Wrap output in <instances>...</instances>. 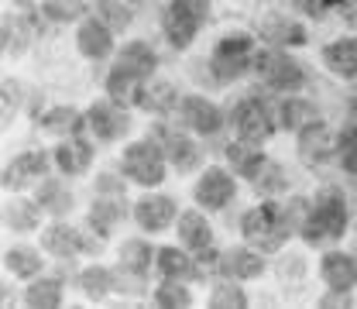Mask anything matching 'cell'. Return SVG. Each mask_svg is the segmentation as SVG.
Here are the masks:
<instances>
[{
    "mask_svg": "<svg viewBox=\"0 0 357 309\" xmlns=\"http://www.w3.org/2000/svg\"><path fill=\"white\" fill-rule=\"evenodd\" d=\"M176 217H178V206L172 196L155 193V196H144V199L134 203V220H137L141 230H148V234H158V230L172 227Z\"/></svg>",
    "mask_w": 357,
    "mask_h": 309,
    "instance_id": "cell-12",
    "label": "cell"
},
{
    "mask_svg": "<svg viewBox=\"0 0 357 309\" xmlns=\"http://www.w3.org/2000/svg\"><path fill=\"white\" fill-rule=\"evenodd\" d=\"M158 251H151V244L144 241V237H131V241H124L121 244V271H128V275H148L151 271V258H155Z\"/></svg>",
    "mask_w": 357,
    "mask_h": 309,
    "instance_id": "cell-29",
    "label": "cell"
},
{
    "mask_svg": "<svg viewBox=\"0 0 357 309\" xmlns=\"http://www.w3.org/2000/svg\"><path fill=\"white\" fill-rule=\"evenodd\" d=\"M42 206H38V199L31 203V199H14V203H7L3 206V227L7 230H17V234H24V230H35L38 220H42Z\"/></svg>",
    "mask_w": 357,
    "mask_h": 309,
    "instance_id": "cell-30",
    "label": "cell"
},
{
    "mask_svg": "<svg viewBox=\"0 0 357 309\" xmlns=\"http://www.w3.org/2000/svg\"><path fill=\"white\" fill-rule=\"evenodd\" d=\"M128 217V203H124V196H100L96 203H93V210H89V227L100 234V237H110L114 234V227Z\"/></svg>",
    "mask_w": 357,
    "mask_h": 309,
    "instance_id": "cell-24",
    "label": "cell"
},
{
    "mask_svg": "<svg viewBox=\"0 0 357 309\" xmlns=\"http://www.w3.org/2000/svg\"><path fill=\"white\" fill-rule=\"evenodd\" d=\"M162 31H165V38H169V42H172V48H178V52H182V48H189V45H192V38L199 35V28L185 24L182 17L169 14V10L162 14Z\"/></svg>",
    "mask_w": 357,
    "mask_h": 309,
    "instance_id": "cell-39",
    "label": "cell"
},
{
    "mask_svg": "<svg viewBox=\"0 0 357 309\" xmlns=\"http://www.w3.org/2000/svg\"><path fill=\"white\" fill-rule=\"evenodd\" d=\"M45 169H48L45 151H24V155H17V158L3 169V189H21V186H28L31 179H42Z\"/></svg>",
    "mask_w": 357,
    "mask_h": 309,
    "instance_id": "cell-21",
    "label": "cell"
},
{
    "mask_svg": "<svg viewBox=\"0 0 357 309\" xmlns=\"http://www.w3.org/2000/svg\"><path fill=\"white\" fill-rule=\"evenodd\" d=\"M230 128L237 131V137L244 141H255V144H265L268 137L275 134V117L258 96H244L230 107Z\"/></svg>",
    "mask_w": 357,
    "mask_h": 309,
    "instance_id": "cell-6",
    "label": "cell"
},
{
    "mask_svg": "<svg viewBox=\"0 0 357 309\" xmlns=\"http://www.w3.org/2000/svg\"><path fill=\"white\" fill-rule=\"evenodd\" d=\"M155 268L162 271V278H182V282H196L203 278V271L196 265V258H189L178 248H158L155 255Z\"/></svg>",
    "mask_w": 357,
    "mask_h": 309,
    "instance_id": "cell-23",
    "label": "cell"
},
{
    "mask_svg": "<svg viewBox=\"0 0 357 309\" xmlns=\"http://www.w3.org/2000/svg\"><path fill=\"white\" fill-rule=\"evenodd\" d=\"M178 244L189 251H203L213 244V227L199 210H185L178 217Z\"/></svg>",
    "mask_w": 357,
    "mask_h": 309,
    "instance_id": "cell-25",
    "label": "cell"
},
{
    "mask_svg": "<svg viewBox=\"0 0 357 309\" xmlns=\"http://www.w3.org/2000/svg\"><path fill=\"white\" fill-rule=\"evenodd\" d=\"M319 306H351V296L333 289V296H323V299H319Z\"/></svg>",
    "mask_w": 357,
    "mask_h": 309,
    "instance_id": "cell-48",
    "label": "cell"
},
{
    "mask_svg": "<svg viewBox=\"0 0 357 309\" xmlns=\"http://www.w3.org/2000/svg\"><path fill=\"white\" fill-rule=\"evenodd\" d=\"M155 303L165 309H185L192 306V292H189V282L182 278H162V285L155 289Z\"/></svg>",
    "mask_w": 357,
    "mask_h": 309,
    "instance_id": "cell-37",
    "label": "cell"
},
{
    "mask_svg": "<svg viewBox=\"0 0 357 309\" xmlns=\"http://www.w3.org/2000/svg\"><path fill=\"white\" fill-rule=\"evenodd\" d=\"M96 189H100V196H124V186L114 176H100L96 179Z\"/></svg>",
    "mask_w": 357,
    "mask_h": 309,
    "instance_id": "cell-47",
    "label": "cell"
},
{
    "mask_svg": "<svg viewBox=\"0 0 357 309\" xmlns=\"http://www.w3.org/2000/svg\"><path fill=\"white\" fill-rule=\"evenodd\" d=\"M192 196H196V203H199L203 210H223V206L237 196V182H234V176H230L227 169L213 165V169H206L203 179L196 182Z\"/></svg>",
    "mask_w": 357,
    "mask_h": 309,
    "instance_id": "cell-9",
    "label": "cell"
},
{
    "mask_svg": "<svg viewBox=\"0 0 357 309\" xmlns=\"http://www.w3.org/2000/svg\"><path fill=\"white\" fill-rule=\"evenodd\" d=\"M3 265L10 268L17 278H38L42 275V255L35 248H10L3 255Z\"/></svg>",
    "mask_w": 357,
    "mask_h": 309,
    "instance_id": "cell-35",
    "label": "cell"
},
{
    "mask_svg": "<svg viewBox=\"0 0 357 309\" xmlns=\"http://www.w3.org/2000/svg\"><path fill=\"white\" fill-rule=\"evenodd\" d=\"M86 121H89V134H93L96 141H121L124 134L131 131L128 107L114 103L110 96H107V100H96V103L89 107Z\"/></svg>",
    "mask_w": 357,
    "mask_h": 309,
    "instance_id": "cell-7",
    "label": "cell"
},
{
    "mask_svg": "<svg viewBox=\"0 0 357 309\" xmlns=\"http://www.w3.org/2000/svg\"><path fill=\"white\" fill-rule=\"evenodd\" d=\"M261 271H265V262H261L258 248H255V251H248V248H230V251L220 255V275L223 278L248 282V278H258Z\"/></svg>",
    "mask_w": 357,
    "mask_h": 309,
    "instance_id": "cell-17",
    "label": "cell"
},
{
    "mask_svg": "<svg viewBox=\"0 0 357 309\" xmlns=\"http://www.w3.org/2000/svg\"><path fill=\"white\" fill-rule=\"evenodd\" d=\"M310 206H312V199H306V196H292V199H289L285 217H289V223H292V230H303V223H306V217H310Z\"/></svg>",
    "mask_w": 357,
    "mask_h": 309,
    "instance_id": "cell-44",
    "label": "cell"
},
{
    "mask_svg": "<svg viewBox=\"0 0 357 309\" xmlns=\"http://www.w3.org/2000/svg\"><path fill=\"white\" fill-rule=\"evenodd\" d=\"M42 10L48 21L66 24V21H79V17L86 14V3H83V0H45Z\"/></svg>",
    "mask_w": 357,
    "mask_h": 309,
    "instance_id": "cell-43",
    "label": "cell"
},
{
    "mask_svg": "<svg viewBox=\"0 0 357 309\" xmlns=\"http://www.w3.org/2000/svg\"><path fill=\"white\" fill-rule=\"evenodd\" d=\"M178 110H182L185 128H192L203 137H213V134L223 131V110L213 100H206V96H182Z\"/></svg>",
    "mask_w": 357,
    "mask_h": 309,
    "instance_id": "cell-10",
    "label": "cell"
},
{
    "mask_svg": "<svg viewBox=\"0 0 357 309\" xmlns=\"http://www.w3.org/2000/svg\"><path fill=\"white\" fill-rule=\"evenodd\" d=\"M258 35H261V42L275 45V48H299V45L310 42L306 28L299 21H289V17H265L258 24Z\"/></svg>",
    "mask_w": 357,
    "mask_h": 309,
    "instance_id": "cell-16",
    "label": "cell"
},
{
    "mask_svg": "<svg viewBox=\"0 0 357 309\" xmlns=\"http://www.w3.org/2000/svg\"><path fill=\"white\" fill-rule=\"evenodd\" d=\"M306 14H312V17H326L330 10H337V7H344L347 0H296Z\"/></svg>",
    "mask_w": 357,
    "mask_h": 309,
    "instance_id": "cell-45",
    "label": "cell"
},
{
    "mask_svg": "<svg viewBox=\"0 0 357 309\" xmlns=\"http://www.w3.org/2000/svg\"><path fill=\"white\" fill-rule=\"evenodd\" d=\"M178 93L176 86H169V83H144V93H141V107L148 110V114H172L178 110Z\"/></svg>",
    "mask_w": 357,
    "mask_h": 309,
    "instance_id": "cell-32",
    "label": "cell"
},
{
    "mask_svg": "<svg viewBox=\"0 0 357 309\" xmlns=\"http://www.w3.org/2000/svg\"><path fill=\"white\" fill-rule=\"evenodd\" d=\"M165 148L155 141V137H144V141H134L124 148V158H121V172L124 179H131L134 186H158L165 182Z\"/></svg>",
    "mask_w": 357,
    "mask_h": 309,
    "instance_id": "cell-3",
    "label": "cell"
},
{
    "mask_svg": "<svg viewBox=\"0 0 357 309\" xmlns=\"http://www.w3.org/2000/svg\"><path fill=\"white\" fill-rule=\"evenodd\" d=\"M165 10L182 17V21L192 24V28H203V21L210 17V0H169Z\"/></svg>",
    "mask_w": 357,
    "mask_h": 309,
    "instance_id": "cell-41",
    "label": "cell"
},
{
    "mask_svg": "<svg viewBox=\"0 0 357 309\" xmlns=\"http://www.w3.org/2000/svg\"><path fill=\"white\" fill-rule=\"evenodd\" d=\"M344 230H347V199H344L340 189L326 186V189L316 193V199H312V206H310V217L303 223L299 237H303L310 248H316V244H323V241L344 237Z\"/></svg>",
    "mask_w": 357,
    "mask_h": 309,
    "instance_id": "cell-1",
    "label": "cell"
},
{
    "mask_svg": "<svg viewBox=\"0 0 357 309\" xmlns=\"http://www.w3.org/2000/svg\"><path fill=\"white\" fill-rule=\"evenodd\" d=\"M24 303L35 309L62 306V282H59V278H35V282L24 289Z\"/></svg>",
    "mask_w": 357,
    "mask_h": 309,
    "instance_id": "cell-33",
    "label": "cell"
},
{
    "mask_svg": "<svg viewBox=\"0 0 357 309\" xmlns=\"http://www.w3.org/2000/svg\"><path fill=\"white\" fill-rule=\"evenodd\" d=\"M210 306L213 309H244L248 306V292H244L234 278H227V282H220V285L213 289Z\"/></svg>",
    "mask_w": 357,
    "mask_h": 309,
    "instance_id": "cell-42",
    "label": "cell"
},
{
    "mask_svg": "<svg viewBox=\"0 0 357 309\" xmlns=\"http://www.w3.org/2000/svg\"><path fill=\"white\" fill-rule=\"evenodd\" d=\"M148 137H155V141L165 148V158H169V165L176 169L178 176H185V172L199 169L203 151H199V144H196V141H189L185 134L169 131L165 124H155V134H148Z\"/></svg>",
    "mask_w": 357,
    "mask_h": 309,
    "instance_id": "cell-8",
    "label": "cell"
},
{
    "mask_svg": "<svg viewBox=\"0 0 357 309\" xmlns=\"http://www.w3.org/2000/svg\"><path fill=\"white\" fill-rule=\"evenodd\" d=\"M319 275L330 289L337 292H351L357 285V258L354 255H344V251H326L319 258Z\"/></svg>",
    "mask_w": 357,
    "mask_h": 309,
    "instance_id": "cell-13",
    "label": "cell"
},
{
    "mask_svg": "<svg viewBox=\"0 0 357 309\" xmlns=\"http://www.w3.org/2000/svg\"><path fill=\"white\" fill-rule=\"evenodd\" d=\"M52 155H55V165L66 176H83L89 165H93V144H89L83 134H69V141H62Z\"/></svg>",
    "mask_w": 357,
    "mask_h": 309,
    "instance_id": "cell-14",
    "label": "cell"
},
{
    "mask_svg": "<svg viewBox=\"0 0 357 309\" xmlns=\"http://www.w3.org/2000/svg\"><path fill=\"white\" fill-rule=\"evenodd\" d=\"M79 285H83V292H86L89 299H103L107 292L117 289V275L103 265H89L86 271L79 275Z\"/></svg>",
    "mask_w": 357,
    "mask_h": 309,
    "instance_id": "cell-36",
    "label": "cell"
},
{
    "mask_svg": "<svg viewBox=\"0 0 357 309\" xmlns=\"http://www.w3.org/2000/svg\"><path fill=\"white\" fill-rule=\"evenodd\" d=\"M117 66H124V69L137 73L141 80H151V73L158 69V55L151 52V45L128 42L124 48H121V55H117Z\"/></svg>",
    "mask_w": 357,
    "mask_h": 309,
    "instance_id": "cell-28",
    "label": "cell"
},
{
    "mask_svg": "<svg viewBox=\"0 0 357 309\" xmlns=\"http://www.w3.org/2000/svg\"><path fill=\"white\" fill-rule=\"evenodd\" d=\"M93 17L96 21H103L114 35H121V31H128L134 21V14L124 7V0H96L93 3Z\"/></svg>",
    "mask_w": 357,
    "mask_h": 309,
    "instance_id": "cell-34",
    "label": "cell"
},
{
    "mask_svg": "<svg viewBox=\"0 0 357 309\" xmlns=\"http://www.w3.org/2000/svg\"><path fill=\"white\" fill-rule=\"evenodd\" d=\"M255 73L261 76V83L275 93H299L306 86V73L296 59H289L285 48H261L255 52Z\"/></svg>",
    "mask_w": 357,
    "mask_h": 309,
    "instance_id": "cell-5",
    "label": "cell"
},
{
    "mask_svg": "<svg viewBox=\"0 0 357 309\" xmlns=\"http://www.w3.org/2000/svg\"><path fill=\"white\" fill-rule=\"evenodd\" d=\"M241 234H244V241H248L251 248H258L261 255H271V251H278V248L289 241L292 223H289V217H285V206H278V203L265 199L261 206H255V210L244 213Z\"/></svg>",
    "mask_w": 357,
    "mask_h": 309,
    "instance_id": "cell-2",
    "label": "cell"
},
{
    "mask_svg": "<svg viewBox=\"0 0 357 309\" xmlns=\"http://www.w3.org/2000/svg\"><path fill=\"white\" fill-rule=\"evenodd\" d=\"M131 3H134V0H131Z\"/></svg>",
    "mask_w": 357,
    "mask_h": 309,
    "instance_id": "cell-49",
    "label": "cell"
},
{
    "mask_svg": "<svg viewBox=\"0 0 357 309\" xmlns=\"http://www.w3.org/2000/svg\"><path fill=\"white\" fill-rule=\"evenodd\" d=\"M251 182H255V193H258V196H278V193H285V186H289V182H285V169H282V165H275V162H265V165H261V172H258V176L251 179Z\"/></svg>",
    "mask_w": 357,
    "mask_h": 309,
    "instance_id": "cell-38",
    "label": "cell"
},
{
    "mask_svg": "<svg viewBox=\"0 0 357 309\" xmlns=\"http://www.w3.org/2000/svg\"><path fill=\"white\" fill-rule=\"evenodd\" d=\"M223 158H227V165L234 169V176H244V179H255L258 172H261V165L268 162L265 151H261V144L244 141V137L230 141L227 151H223Z\"/></svg>",
    "mask_w": 357,
    "mask_h": 309,
    "instance_id": "cell-15",
    "label": "cell"
},
{
    "mask_svg": "<svg viewBox=\"0 0 357 309\" xmlns=\"http://www.w3.org/2000/svg\"><path fill=\"white\" fill-rule=\"evenodd\" d=\"M323 62L333 76L357 80V38H337L323 48Z\"/></svg>",
    "mask_w": 357,
    "mask_h": 309,
    "instance_id": "cell-22",
    "label": "cell"
},
{
    "mask_svg": "<svg viewBox=\"0 0 357 309\" xmlns=\"http://www.w3.org/2000/svg\"><path fill=\"white\" fill-rule=\"evenodd\" d=\"M312 121H319V114H316V107H312L310 100H303V96H296V93H285V100H282V107H278V128L299 134L306 124H312Z\"/></svg>",
    "mask_w": 357,
    "mask_h": 309,
    "instance_id": "cell-26",
    "label": "cell"
},
{
    "mask_svg": "<svg viewBox=\"0 0 357 309\" xmlns=\"http://www.w3.org/2000/svg\"><path fill=\"white\" fill-rule=\"evenodd\" d=\"M42 248L48 255H55V258H76V255H83V251H100L96 241H86V237H83L76 227H69V223H52L42 234Z\"/></svg>",
    "mask_w": 357,
    "mask_h": 309,
    "instance_id": "cell-11",
    "label": "cell"
},
{
    "mask_svg": "<svg viewBox=\"0 0 357 309\" xmlns=\"http://www.w3.org/2000/svg\"><path fill=\"white\" fill-rule=\"evenodd\" d=\"M38 206L52 217H66L73 210V193L59 182V179H42L38 186Z\"/></svg>",
    "mask_w": 357,
    "mask_h": 309,
    "instance_id": "cell-31",
    "label": "cell"
},
{
    "mask_svg": "<svg viewBox=\"0 0 357 309\" xmlns=\"http://www.w3.org/2000/svg\"><path fill=\"white\" fill-rule=\"evenodd\" d=\"M337 162L344 172L357 176V124H347L337 134Z\"/></svg>",
    "mask_w": 357,
    "mask_h": 309,
    "instance_id": "cell-40",
    "label": "cell"
},
{
    "mask_svg": "<svg viewBox=\"0 0 357 309\" xmlns=\"http://www.w3.org/2000/svg\"><path fill=\"white\" fill-rule=\"evenodd\" d=\"M38 124L52 134H83V131H89L86 114H76L73 107H52V110H45V114H38Z\"/></svg>",
    "mask_w": 357,
    "mask_h": 309,
    "instance_id": "cell-27",
    "label": "cell"
},
{
    "mask_svg": "<svg viewBox=\"0 0 357 309\" xmlns=\"http://www.w3.org/2000/svg\"><path fill=\"white\" fill-rule=\"evenodd\" d=\"M255 38L237 31V35H227L217 42L213 55H210V73L217 83H234L241 80L248 69H255Z\"/></svg>",
    "mask_w": 357,
    "mask_h": 309,
    "instance_id": "cell-4",
    "label": "cell"
},
{
    "mask_svg": "<svg viewBox=\"0 0 357 309\" xmlns=\"http://www.w3.org/2000/svg\"><path fill=\"white\" fill-rule=\"evenodd\" d=\"M196 265L203 271V278H206V271H220V251H213V244L196 251Z\"/></svg>",
    "mask_w": 357,
    "mask_h": 309,
    "instance_id": "cell-46",
    "label": "cell"
},
{
    "mask_svg": "<svg viewBox=\"0 0 357 309\" xmlns=\"http://www.w3.org/2000/svg\"><path fill=\"white\" fill-rule=\"evenodd\" d=\"M299 155H303L306 165H323L330 155H337V148H333L330 131H326L323 121H312V124H306L299 131Z\"/></svg>",
    "mask_w": 357,
    "mask_h": 309,
    "instance_id": "cell-19",
    "label": "cell"
},
{
    "mask_svg": "<svg viewBox=\"0 0 357 309\" xmlns=\"http://www.w3.org/2000/svg\"><path fill=\"white\" fill-rule=\"evenodd\" d=\"M144 83L148 80H141L137 73H131V69H124V66L114 62V69L107 73V96L114 103H121V107H134V103H141Z\"/></svg>",
    "mask_w": 357,
    "mask_h": 309,
    "instance_id": "cell-18",
    "label": "cell"
},
{
    "mask_svg": "<svg viewBox=\"0 0 357 309\" xmlns=\"http://www.w3.org/2000/svg\"><path fill=\"white\" fill-rule=\"evenodd\" d=\"M76 45H79V52L93 59V62H100V59H107L110 52H114V31L103 24V21H83L79 24V31H76Z\"/></svg>",
    "mask_w": 357,
    "mask_h": 309,
    "instance_id": "cell-20",
    "label": "cell"
}]
</instances>
